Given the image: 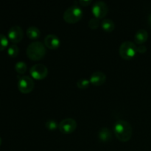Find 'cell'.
<instances>
[{
  "label": "cell",
  "mask_w": 151,
  "mask_h": 151,
  "mask_svg": "<svg viewBox=\"0 0 151 151\" xmlns=\"http://www.w3.org/2000/svg\"><path fill=\"white\" fill-rule=\"evenodd\" d=\"M114 133L119 141L127 142L132 137V126L126 120L119 119L114 125Z\"/></svg>",
  "instance_id": "1"
},
{
  "label": "cell",
  "mask_w": 151,
  "mask_h": 151,
  "mask_svg": "<svg viewBox=\"0 0 151 151\" xmlns=\"http://www.w3.org/2000/svg\"><path fill=\"white\" fill-rule=\"evenodd\" d=\"M46 47L44 43L39 41H33L28 45L27 48V55L32 60H39L46 55Z\"/></svg>",
  "instance_id": "2"
},
{
  "label": "cell",
  "mask_w": 151,
  "mask_h": 151,
  "mask_svg": "<svg viewBox=\"0 0 151 151\" xmlns=\"http://www.w3.org/2000/svg\"><path fill=\"white\" fill-rule=\"evenodd\" d=\"M83 16V10L80 6L73 4L68 7L63 14V20L68 24H75L79 22Z\"/></svg>",
  "instance_id": "3"
},
{
  "label": "cell",
  "mask_w": 151,
  "mask_h": 151,
  "mask_svg": "<svg viewBox=\"0 0 151 151\" xmlns=\"http://www.w3.org/2000/svg\"><path fill=\"white\" fill-rule=\"evenodd\" d=\"M137 47L136 44L132 41H124L119 46V53L121 57L125 60H131L137 54Z\"/></svg>",
  "instance_id": "4"
},
{
  "label": "cell",
  "mask_w": 151,
  "mask_h": 151,
  "mask_svg": "<svg viewBox=\"0 0 151 151\" xmlns=\"http://www.w3.org/2000/svg\"><path fill=\"white\" fill-rule=\"evenodd\" d=\"M18 88L22 94H28L33 90L35 83L29 76H18Z\"/></svg>",
  "instance_id": "5"
},
{
  "label": "cell",
  "mask_w": 151,
  "mask_h": 151,
  "mask_svg": "<svg viewBox=\"0 0 151 151\" xmlns=\"http://www.w3.org/2000/svg\"><path fill=\"white\" fill-rule=\"evenodd\" d=\"M77 125L76 120L73 118H66L58 124V129L62 134H69L75 131Z\"/></svg>",
  "instance_id": "6"
},
{
  "label": "cell",
  "mask_w": 151,
  "mask_h": 151,
  "mask_svg": "<svg viewBox=\"0 0 151 151\" xmlns=\"http://www.w3.org/2000/svg\"><path fill=\"white\" fill-rule=\"evenodd\" d=\"M91 11L95 18L98 19H103L108 14L109 7H108V4L104 1H97L93 4L91 7Z\"/></svg>",
  "instance_id": "7"
},
{
  "label": "cell",
  "mask_w": 151,
  "mask_h": 151,
  "mask_svg": "<svg viewBox=\"0 0 151 151\" xmlns=\"http://www.w3.org/2000/svg\"><path fill=\"white\" fill-rule=\"evenodd\" d=\"M30 75L35 80L44 79L48 75V69L47 66L41 63L33 65L29 69Z\"/></svg>",
  "instance_id": "8"
},
{
  "label": "cell",
  "mask_w": 151,
  "mask_h": 151,
  "mask_svg": "<svg viewBox=\"0 0 151 151\" xmlns=\"http://www.w3.org/2000/svg\"><path fill=\"white\" fill-rule=\"evenodd\" d=\"M8 39L13 44L19 43L22 40L24 36V32L22 27L18 25H14L9 29L7 32Z\"/></svg>",
  "instance_id": "9"
},
{
  "label": "cell",
  "mask_w": 151,
  "mask_h": 151,
  "mask_svg": "<svg viewBox=\"0 0 151 151\" xmlns=\"http://www.w3.org/2000/svg\"><path fill=\"white\" fill-rule=\"evenodd\" d=\"M44 44L46 47L50 50H55L60 47V38L55 34H48L44 40Z\"/></svg>",
  "instance_id": "10"
},
{
  "label": "cell",
  "mask_w": 151,
  "mask_h": 151,
  "mask_svg": "<svg viewBox=\"0 0 151 151\" xmlns=\"http://www.w3.org/2000/svg\"><path fill=\"white\" fill-rule=\"evenodd\" d=\"M106 81V75L101 71H96V72H93L89 78L90 83L96 86H99L104 84Z\"/></svg>",
  "instance_id": "11"
},
{
  "label": "cell",
  "mask_w": 151,
  "mask_h": 151,
  "mask_svg": "<svg viewBox=\"0 0 151 151\" xmlns=\"http://www.w3.org/2000/svg\"><path fill=\"white\" fill-rule=\"evenodd\" d=\"M98 138L103 142H109L112 139V132L107 127H103L99 131Z\"/></svg>",
  "instance_id": "12"
},
{
  "label": "cell",
  "mask_w": 151,
  "mask_h": 151,
  "mask_svg": "<svg viewBox=\"0 0 151 151\" xmlns=\"http://www.w3.org/2000/svg\"><path fill=\"white\" fill-rule=\"evenodd\" d=\"M148 38V32L144 29H140L136 32L135 35H134V41L135 43L137 44L142 45L146 42Z\"/></svg>",
  "instance_id": "13"
},
{
  "label": "cell",
  "mask_w": 151,
  "mask_h": 151,
  "mask_svg": "<svg viewBox=\"0 0 151 151\" xmlns=\"http://www.w3.org/2000/svg\"><path fill=\"white\" fill-rule=\"evenodd\" d=\"M100 25H101L103 30L108 32H112L115 29L114 22L113 20L110 19H104L101 22Z\"/></svg>",
  "instance_id": "14"
},
{
  "label": "cell",
  "mask_w": 151,
  "mask_h": 151,
  "mask_svg": "<svg viewBox=\"0 0 151 151\" xmlns=\"http://www.w3.org/2000/svg\"><path fill=\"white\" fill-rule=\"evenodd\" d=\"M27 35L30 39H36L39 38L41 35V31L37 27H29L27 29Z\"/></svg>",
  "instance_id": "15"
},
{
  "label": "cell",
  "mask_w": 151,
  "mask_h": 151,
  "mask_svg": "<svg viewBox=\"0 0 151 151\" xmlns=\"http://www.w3.org/2000/svg\"><path fill=\"white\" fill-rule=\"evenodd\" d=\"M27 69V66L26 63H24V61L17 62L15 65V70L17 73L20 74V75L24 74Z\"/></svg>",
  "instance_id": "16"
},
{
  "label": "cell",
  "mask_w": 151,
  "mask_h": 151,
  "mask_svg": "<svg viewBox=\"0 0 151 151\" xmlns=\"http://www.w3.org/2000/svg\"><path fill=\"white\" fill-rule=\"evenodd\" d=\"M77 86L80 89H86L89 87L90 81L86 78H81L77 81Z\"/></svg>",
  "instance_id": "17"
},
{
  "label": "cell",
  "mask_w": 151,
  "mask_h": 151,
  "mask_svg": "<svg viewBox=\"0 0 151 151\" xmlns=\"http://www.w3.org/2000/svg\"><path fill=\"white\" fill-rule=\"evenodd\" d=\"M19 49L16 44H11L9 46L8 49H7V54L10 57L15 58L19 55Z\"/></svg>",
  "instance_id": "18"
},
{
  "label": "cell",
  "mask_w": 151,
  "mask_h": 151,
  "mask_svg": "<svg viewBox=\"0 0 151 151\" xmlns=\"http://www.w3.org/2000/svg\"><path fill=\"white\" fill-rule=\"evenodd\" d=\"M45 127L49 131H55L58 128V124L54 119H48L45 122Z\"/></svg>",
  "instance_id": "19"
},
{
  "label": "cell",
  "mask_w": 151,
  "mask_h": 151,
  "mask_svg": "<svg viewBox=\"0 0 151 151\" xmlns=\"http://www.w3.org/2000/svg\"><path fill=\"white\" fill-rule=\"evenodd\" d=\"M101 22H100V19L97 18H91L88 22V27L91 29H97L100 25Z\"/></svg>",
  "instance_id": "20"
},
{
  "label": "cell",
  "mask_w": 151,
  "mask_h": 151,
  "mask_svg": "<svg viewBox=\"0 0 151 151\" xmlns=\"http://www.w3.org/2000/svg\"><path fill=\"white\" fill-rule=\"evenodd\" d=\"M7 46H8V38L4 34H0V51L5 50Z\"/></svg>",
  "instance_id": "21"
},
{
  "label": "cell",
  "mask_w": 151,
  "mask_h": 151,
  "mask_svg": "<svg viewBox=\"0 0 151 151\" xmlns=\"http://www.w3.org/2000/svg\"><path fill=\"white\" fill-rule=\"evenodd\" d=\"M137 52L140 53V54H144L147 51V47L145 45H139L137 47Z\"/></svg>",
  "instance_id": "22"
},
{
  "label": "cell",
  "mask_w": 151,
  "mask_h": 151,
  "mask_svg": "<svg viewBox=\"0 0 151 151\" xmlns=\"http://www.w3.org/2000/svg\"><path fill=\"white\" fill-rule=\"evenodd\" d=\"M91 2H92L91 0H80V1H78L80 5L83 6V7H86V6L89 5Z\"/></svg>",
  "instance_id": "23"
},
{
  "label": "cell",
  "mask_w": 151,
  "mask_h": 151,
  "mask_svg": "<svg viewBox=\"0 0 151 151\" xmlns=\"http://www.w3.org/2000/svg\"><path fill=\"white\" fill-rule=\"evenodd\" d=\"M147 22H148V25L149 27L151 28V13H150V15L148 16V19H147Z\"/></svg>",
  "instance_id": "24"
},
{
  "label": "cell",
  "mask_w": 151,
  "mask_h": 151,
  "mask_svg": "<svg viewBox=\"0 0 151 151\" xmlns=\"http://www.w3.org/2000/svg\"><path fill=\"white\" fill-rule=\"evenodd\" d=\"M1 142H2V139H1V137H0V146H1Z\"/></svg>",
  "instance_id": "25"
}]
</instances>
